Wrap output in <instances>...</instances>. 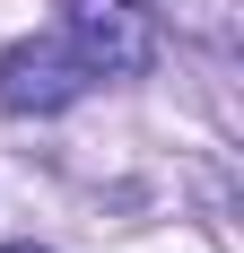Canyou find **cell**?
Masks as SVG:
<instances>
[{"label":"cell","instance_id":"obj_3","mask_svg":"<svg viewBox=\"0 0 244 253\" xmlns=\"http://www.w3.org/2000/svg\"><path fill=\"white\" fill-rule=\"evenodd\" d=\"M0 253H44V245H0Z\"/></svg>","mask_w":244,"mask_h":253},{"label":"cell","instance_id":"obj_1","mask_svg":"<svg viewBox=\"0 0 244 253\" xmlns=\"http://www.w3.org/2000/svg\"><path fill=\"white\" fill-rule=\"evenodd\" d=\"M61 44L87 79H140L157 61V9L148 0H61Z\"/></svg>","mask_w":244,"mask_h":253},{"label":"cell","instance_id":"obj_2","mask_svg":"<svg viewBox=\"0 0 244 253\" xmlns=\"http://www.w3.org/2000/svg\"><path fill=\"white\" fill-rule=\"evenodd\" d=\"M87 87H96V79L79 70V52L61 44V26L0 52V114H61V105H79Z\"/></svg>","mask_w":244,"mask_h":253}]
</instances>
